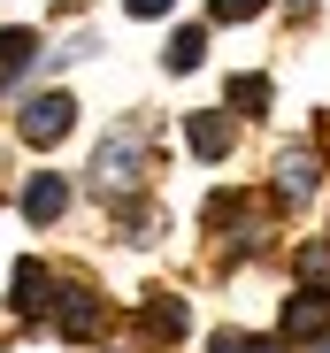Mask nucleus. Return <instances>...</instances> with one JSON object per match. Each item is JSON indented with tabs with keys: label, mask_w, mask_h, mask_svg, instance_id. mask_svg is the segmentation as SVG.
Returning <instances> with one entry per match:
<instances>
[{
	"label": "nucleus",
	"mask_w": 330,
	"mask_h": 353,
	"mask_svg": "<svg viewBox=\"0 0 330 353\" xmlns=\"http://www.w3.org/2000/svg\"><path fill=\"white\" fill-rule=\"evenodd\" d=\"M146 115H138V123H123V131H107L100 139V154H92V192H107V200H116V192H138V176H146Z\"/></svg>",
	"instance_id": "obj_1"
},
{
	"label": "nucleus",
	"mask_w": 330,
	"mask_h": 353,
	"mask_svg": "<svg viewBox=\"0 0 330 353\" xmlns=\"http://www.w3.org/2000/svg\"><path fill=\"white\" fill-rule=\"evenodd\" d=\"M62 208H70V185H62V176H31V185H23V215H31V223H54Z\"/></svg>",
	"instance_id": "obj_7"
},
{
	"label": "nucleus",
	"mask_w": 330,
	"mask_h": 353,
	"mask_svg": "<svg viewBox=\"0 0 330 353\" xmlns=\"http://www.w3.org/2000/svg\"><path fill=\"white\" fill-rule=\"evenodd\" d=\"M8 307H16V315H46V307H54V276H46L39 261H16V292H8Z\"/></svg>",
	"instance_id": "obj_6"
},
{
	"label": "nucleus",
	"mask_w": 330,
	"mask_h": 353,
	"mask_svg": "<svg viewBox=\"0 0 330 353\" xmlns=\"http://www.w3.org/2000/svg\"><path fill=\"white\" fill-rule=\"evenodd\" d=\"M123 8H131V16H169L177 0H123Z\"/></svg>",
	"instance_id": "obj_15"
},
{
	"label": "nucleus",
	"mask_w": 330,
	"mask_h": 353,
	"mask_svg": "<svg viewBox=\"0 0 330 353\" xmlns=\"http://www.w3.org/2000/svg\"><path fill=\"white\" fill-rule=\"evenodd\" d=\"M31 62H39V31L8 23V31H0V77H16V70H31Z\"/></svg>",
	"instance_id": "obj_9"
},
{
	"label": "nucleus",
	"mask_w": 330,
	"mask_h": 353,
	"mask_svg": "<svg viewBox=\"0 0 330 353\" xmlns=\"http://www.w3.org/2000/svg\"><path fill=\"white\" fill-rule=\"evenodd\" d=\"M207 16H215V23H246V16H261V0H215Z\"/></svg>",
	"instance_id": "obj_13"
},
{
	"label": "nucleus",
	"mask_w": 330,
	"mask_h": 353,
	"mask_svg": "<svg viewBox=\"0 0 330 353\" xmlns=\"http://www.w3.org/2000/svg\"><path fill=\"white\" fill-rule=\"evenodd\" d=\"M231 108L238 115H261L269 108V77H231Z\"/></svg>",
	"instance_id": "obj_12"
},
{
	"label": "nucleus",
	"mask_w": 330,
	"mask_h": 353,
	"mask_svg": "<svg viewBox=\"0 0 330 353\" xmlns=\"http://www.w3.org/2000/svg\"><path fill=\"white\" fill-rule=\"evenodd\" d=\"M277 338H285V345H315V338H330V284H300V292H292L285 315H277Z\"/></svg>",
	"instance_id": "obj_3"
},
{
	"label": "nucleus",
	"mask_w": 330,
	"mask_h": 353,
	"mask_svg": "<svg viewBox=\"0 0 330 353\" xmlns=\"http://www.w3.org/2000/svg\"><path fill=\"white\" fill-rule=\"evenodd\" d=\"M307 353H330V338H315V345H307Z\"/></svg>",
	"instance_id": "obj_18"
},
{
	"label": "nucleus",
	"mask_w": 330,
	"mask_h": 353,
	"mask_svg": "<svg viewBox=\"0 0 330 353\" xmlns=\"http://www.w3.org/2000/svg\"><path fill=\"white\" fill-rule=\"evenodd\" d=\"M70 123H77V100H70L62 85H46V92H31V100L16 108L23 146H54V139H70Z\"/></svg>",
	"instance_id": "obj_2"
},
{
	"label": "nucleus",
	"mask_w": 330,
	"mask_h": 353,
	"mask_svg": "<svg viewBox=\"0 0 330 353\" xmlns=\"http://www.w3.org/2000/svg\"><path fill=\"white\" fill-rule=\"evenodd\" d=\"M185 323H192V315H185L177 292H154V300H146V330H154V338H185Z\"/></svg>",
	"instance_id": "obj_10"
},
{
	"label": "nucleus",
	"mask_w": 330,
	"mask_h": 353,
	"mask_svg": "<svg viewBox=\"0 0 330 353\" xmlns=\"http://www.w3.org/2000/svg\"><path fill=\"white\" fill-rule=\"evenodd\" d=\"M277 192H285V208H300V200L315 192V154H307V146L277 161Z\"/></svg>",
	"instance_id": "obj_8"
},
{
	"label": "nucleus",
	"mask_w": 330,
	"mask_h": 353,
	"mask_svg": "<svg viewBox=\"0 0 330 353\" xmlns=\"http://www.w3.org/2000/svg\"><path fill=\"white\" fill-rule=\"evenodd\" d=\"M238 215H246L238 192H215V200H207V223H238Z\"/></svg>",
	"instance_id": "obj_14"
},
{
	"label": "nucleus",
	"mask_w": 330,
	"mask_h": 353,
	"mask_svg": "<svg viewBox=\"0 0 330 353\" xmlns=\"http://www.w3.org/2000/svg\"><path fill=\"white\" fill-rule=\"evenodd\" d=\"M246 345H254V338H238V330H223V338H215L207 353H246Z\"/></svg>",
	"instance_id": "obj_16"
},
{
	"label": "nucleus",
	"mask_w": 330,
	"mask_h": 353,
	"mask_svg": "<svg viewBox=\"0 0 330 353\" xmlns=\"http://www.w3.org/2000/svg\"><path fill=\"white\" fill-rule=\"evenodd\" d=\"M46 315H54V330L77 345V338L100 330V292H92V284H54V307H46Z\"/></svg>",
	"instance_id": "obj_4"
},
{
	"label": "nucleus",
	"mask_w": 330,
	"mask_h": 353,
	"mask_svg": "<svg viewBox=\"0 0 330 353\" xmlns=\"http://www.w3.org/2000/svg\"><path fill=\"white\" fill-rule=\"evenodd\" d=\"M207 62V31L200 23H185V31H169V70L185 77V70H200Z\"/></svg>",
	"instance_id": "obj_11"
},
{
	"label": "nucleus",
	"mask_w": 330,
	"mask_h": 353,
	"mask_svg": "<svg viewBox=\"0 0 330 353\" xmlns=\"http://www.w3.org/2000/svg\"><path fill=\"white\" fill-rule=\"evenodd\" d=\"M231 139H238V123H231V115H215V108L185 123V146H192L200 161H223V154H231Z\"/></svg>",
	"instance_id": "obj_5"
},
{
	"label": "nucleus",
	"mask_w": 330,
	"mask_h": 353,
	"mask_svg": "<svg viewBox=\"0 0 330 353\" xmlns=\"http://www.w3.org/2000/svg\"><path fill=\"white\" fill-rule=\"evenodd\" d=\"M246 353H285V345H246Z\"/></svg>",
	"instance_id": "obj_17"
}]
</instances>
